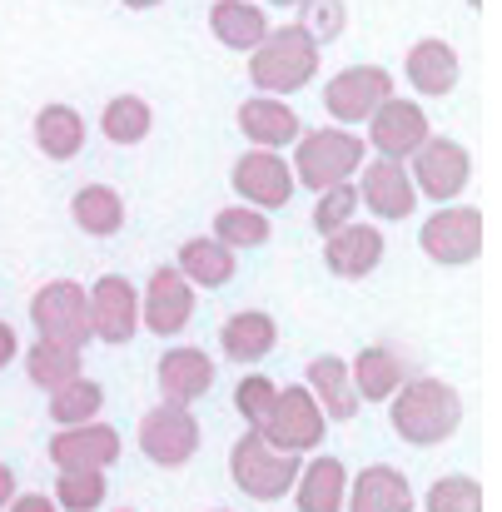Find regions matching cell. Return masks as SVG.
I'll list each match as a JSON object with an SVG mask.
<instances>
[{"label": "cell", "mask_w": 502, "mask_h": 512, "mask_svg": "<svg viewBox=\"0 0 502 512\" xmlns=\"http://www.w3.org/2000/svg\"><path fill=\"white\" fill-rule=\"evenodd\" d=\"M274 343H279V324H274L264 309H239V314H229L224 329H219V348H224V358H234V363H264V358L274 353Z\"/></svg>", "instance_id": "25"}, {"label": "cell", "mask_w": 502, "mask_h": 512, "mask_svg": "<svg viewBox=\"0 0 502 512\" xmlns=\"http://www.w3.org/2000/svg\"><path fill=\"white\" fill-rule=\"evenodd\" d=\"M15 358H20V339H15V329L0 319V368H10Z\"/></svg>", "instance_id": "40"}, {"label": "cell", "mask_w": 502, "mask_h": 512, "mask_svg": "<svg viewBox=\"0 0 502 512\" xmlns=\"http://www.w3.org/2000/svg\"><path fill=\"white\" fill-rule=\"evenodd\" d=\"M85 299H90V339L120 348L140 334V294L130 279L105 274V279H95V289Z\"/></svg>", "instance_id": "14"}, {"label": "cell", "mask_w": 502, "mask_h": 512, "mask_svg": "<svg viewBox=\"0 0 502 512\" xmlns=\"http://www.w3.org/2000/svg\"><path fill=\"white\" fill-rule=\"evenodd\" d=\"M304 388L314 393L319 413H324V418H334V423L358 418V408H363V403H358V393H353V383H348V358H338V353H319V358L309 363Z\"/></svg>", "instance_id": "23"}, {"label": "cell", "mask_w": 502, "mask_h": 512, "mask_svg": "<svg viewBox=\"0 0 502 512\" xmlns=\"http://www.w3.org/2000/svg\"><path fill=\"white\" fill-rule=\"evenodd\" d=\"M363 125H368V140L363 145H373L378 160H413L423 150V140L433 135L423 105L418 100H398V95H388Z\"/></svg>", "instance_id": "12"}, {"label": "cell", "mask_w": 502, "mask_h": 512, "mask_svg": "<svg viewBox=\"0 0 502 512\" xmlns=\"http://www.w3.org/2000/svg\"><path fill=\"white\" fill-rule=\"evenodd\" d=\"M194 319V289L189 279L174 269V264H160L140 294V329L160 334V339H179Z\"/></svg>", "instance_id": "13"}, {"label": "cell", "mask_w": 502, "mask_h": 512, "mask_svg": "<svg viewBox=\"0 0 502 512\" xmlns=\"http://www.w3.org/2000/svg\"><path fill=\"white\" fill-rule=\"evenodd\" d=\"M299 468H304V458L269 448L254 428L229 448V478H234V488H239V493H249L254 503H279V498H289V493H294Z\"/></svg>", "instance_id": "4"}, {"label": "cell", "mask_w": 502, "mask_h": 512, "mask_svg": "<svg viewBox=\"0 0 502 512\" xmlns=\"http://www.w3.org/2000/svg\"><path fill=\"white\" fill-rule=\"evenodd\" d=\"M25 373H30V383L35 388H45V393H55V388H65V383H75V378H85V353L80 348H60V343H30L25 348Z\"/></svg>", "instance_id": "31"}, {"label": "cell", "mask_w": 502, "mask_h": 512, "mask_svg": "<svg viewBox=\"0 0 502 512\" xmlns=\"http://www.w3.org/2000/svg\"><path fill=\"white\" fill-rule=\"evenodd\" d=\"M100 408H105V388L95 378H75L65 388L50 393V418L60 428H80V423H100Z\"/></svg>", "instance_id": "33"}, {"label": "cell", "mask_w": 502, "mask_h": 512, "mask_svg": "<svg viewBox=\"0 0 502 512\" xmlns=\"http://www.w3.org/2000/svg\"><path fill=\"white\" fill-rule=\"evenodd\" d=\"M314 40H319V50L343 35V25H348V15H343V0H304V20H299Z\"/></svg>", "instance_id": "38"}, {"label": "cell", "mask_w": 502, "mask_h": 512, "mask_svg": "<svg viewBox=\"0 0 502 512\" xmlns=\"http://www.w3.org/2000/svg\"><path fill=\"white\" fill-rule=\"evenodd\" d=\"M85 115L75 105H40L35 115V145L45 160H75L85 150Z\"/></svg>", "instance_id": "27"}, {"label": "cell", "mask_w": 502, "mask_h": 512, "mask_svg": "<svg viewBox=\"0 0 502 512\" xmlns=\"http://www.w3.org/2000/svg\"><path fill=\"white\" fill-rule=\"evenodd\" d=\"M50 463L60 473H105L120 458V433L110 423H80V428H60L50 438Z\"/></svg>", "instance_id": "15"}, {"label": "cell", "mask_w": 502, "mask_h": 512, "mask_svg": "<svg viewBox=\"0 0 502 512\" xmlns=\"http://www.w3.org/2000/svg\"><path fill=\"white\" fill-rule=\"evenodd\" d=\"M10 498H15V473H10V468L0 463V512L10 508Z\"/></svg>", "instance_id": "41"}, {"label": "cell", "mask_w": 502, "mask_h": 512, "mask_svg": "<svg viewBox=\"0 0 502 512\" xmlns=\"http://www.w3.org/2000/svg\"><path fill=\"white\" fill-rule=\"evenodd\" d=\"M105 498H110V478L105 473H60L50 503L60 512H100Z\"/></svg>", "instance_id": "34"}, {"label": "cell", "mask_w": 502, "mask_h": 512, "mask_svg": "<svg viewBox=\"0 0 502 512\" xmlns=\"http://www.w3.org/2000/svg\"><path fill=\"white\" fill-rule=\"evenodd\" d=\"M388 95H393V75L383 65H348L324 85V110H329V120H338V130H348V125L368 120Z\"/></svg>", "instance_id": "11"}, {"label": "cell", "mask_w": 502, "mask_h": 512, "mask_svg": "<svg viewBox=\"0 0 502 512\" xmlns=\"http://www.w3.org/2000/svg\"><path fill=\"white\" fill-rule=\"evenodd\" d=\"M418 498H413V483L388 468V463H368L358 468V478H348V498H343V512H413Z\"/></svg>", "instance_id": "18"}, {"label": "cell", "mask_w": 502, "mask_h": 512, "mask_svg": "<svg viewBox=\"0 0 502 512\" xmlns=\"http://www.w3.org/2000/svg\"><path fill=\"white\" fill-rule=\"evenodd\" d=\"M403 75H408V85H413L418 95L438 100V95H453V85H458L463 65H458V50H453L448 40L428 35V40H418V45L408 50V60H403Z\"/></svg>", "instance_id": "21"}, {"label": "cell", "mask_w": 502, "mask_h": 512, "mask_svg": "<svg viewBox=\"0 0 502 512\" xmlns=\"http://www.w3.org/2000/svg\"><path fill=\"white\" fill-rule=\"evenodd\" d=\"M403 165H408V179H413L418 199H433V204L458 199V194L468 189V179H473L468 145H458V140H448V135H428L423 150H418L413 160H403Z\"/></svg>", "instance_id": "8"}, {"label": "cell", "mask_w": 502, "mask_h": 512, "mask_svg": "<svg viewBox=\"0 0 502 512\" xmlns=\"http://www.w3.org/2000/svg\"><path fill=\"white\" fill-rule=\"evenodd\" d=\"M468 5H473V10H478V5H483V0H468Z\"/></svg>", "instance_id": "44"}, {"label": "cell", "mask_w": 502, "mask_h": 512, "mask_svg": "<svg viewBox=\"0 0 502 512\" xmlns=\"http://www.w3.org/2000/svg\"><path fill=\"white\" fill-rule=\"evenodd\" d=\"M214 512H229V508H214Z\"/></svg>", "instance_id": "46"}, {"label": "cell", "mask_w": 502, "mask_h": 512, "mask_svg": "<svg viewBox=\"0 0 502 512\" xmlns=\"http://www.w3.org/2000/svg\"><path fill=\"white\" fill-rule=\"evenodd\" d=\"M30 324L40 343H60V348H80L90 343V299L75 279H50L35 289L30 299Z\"/></svg>", "instance_id": "6"}, {"label": "cell", "mask_w": 502, "mask_h": 512, "mask_svg": "<svg viewBox=\"0 0 502 512\" xmlns=\"http://www.w3.org/2000/svg\"><path fill=\"white\" fill-rule=\"evenodd\" d=\"M214 373H219L214 358L204 348H194V343H174L169 353H160V368H155L165 403H179V408H189L194 398H204L214 388Z\"/></svg>", "instance_id": "17"}, {"label": "cell", "mask_w": 502, "mask_h": 512, "mask_svg": "<svg viewBox=\"0 0 502 512\" xmlns=\"http://www.w3.org/2000/svg\"><path fill=\"white\" fill-rule=\"evenodd\" d=\"M274 393H279V383L264 378V373L239 378V388H234V408H239V418H244L249 428H259V423L269 418V408H274Z\"/></svg>", "instance_id": "36"}, {"label": "cell", "mask_w": 502, "mask_h": 512, "mask_svg": "<svg viewBox=\"0 0 502 512\" xmlns=\"http://www.w3.org/2000/svg\"><path fill=\"white\" fill-rule=\"evenodd\" d=\"M324 428H329V418L319 413L314 393H309L304 383H289V388H279V393H274V408H269V418H264L254 433H259L269 448L304 458V453H319Z\"/></svg>", "instance_id": "5"}, {"label": "cell", "mask_w": 502, "mask_h": 512, "mask_svg": "<svg viewBox=\"0 0 502 512\" xmlns=\"http://www.w3.org/2000/svg\"><path fill=\"white\" fill-rule=\"evenodd\" d=\"M209 239H219L224 249H259V244H269L274 239V224H269V214H259V209H249V204H229V209H219L214 214V234Z\"/></svg>", "instance_id": "32"}, {"label": "cell", "mask_w": 502, "mask_h": 512, "mask_svg": "<svg viewBox=\"0 0 502 512\" xmlns=\"http://www.w3.org/2000/svg\"><path fill=\"white\" fill-rule=\"evenodd\" d=\"M274 5H304V0H274Z\"/></svg>", "instance_id": "43"}, {"label": "cell", "mask_w": 502, "mask_h": 512, "mask_svg": "<svg viewBox=\"0 0 502 512\" xmlns=\"http://www.w3.org/2000/svg\"><path fill=\"white\" fill-rule=\"evenodd\" d=\"M358 204L373 219H408L418 209V189L403 160H363L358 170Z\"/></svg>", "instance_id": "16"}, {"label": "cell", "mask_w": 502, "mask_h": 512, "mask_svg": "<svg viewBox=\"0 0 502 512\" xmlns=\"http://www.w3.org/2000/svg\"><path fill=\"white\" fill-rule=\"evenodd\" d=\"M120 5H130V10H155V5H165V0H120Z\"/></svg>", "instance_id": "42"}, {"label": "cell", "mask_w": 502, "mask_h": 512, "mask_svg": "<svg viewBox=\"0 0 502 512\" xmlns=\"http://www.w3.org/2000/svg\"><path fill=\"white\" fill-rule=\"evenodd\" d=\"M70 219H75L85 234L110 239V234L125 229V199H120V189H110V184H80V189L70 194Z\"/></svg>", "instance_id": "28"}, {"label": "cell", "mask_w": 502, "mask_h": 512, "mask_svg": "<svg viewBox=\"0 0 502 512\" xmlns=\"http://www.w3.org/2000/svg\"><path fill=\"white\" fill-rule=\"evenodd\" d=\"M388 423L413 448H438L463 428V393L443 378H408L388 398Z\"/></svg>", "instance_id": "1"}, {"label": "cell", "mask_w": 502, "mask_h": 512, "mask_svg": "<svg viewBox=\"0 0 502 512\" xmlns=\"http://www.w3.org/2000/svg\"><path fill=\"white\" fill-rule=\"evenodd\" d=\"M348 383H353L358 403H388V398L408 383V363H403L393 348L373 343V348H363V353L348 363Z\"/></svg>", "instance_id": "22"}, {"label": "cell", "mask_w": 502, "mask_h": 512, "mask_svg": "<svg viewBox=\"0 0 502 512\" xmlns=\"http://www.w3.org/2000/svg\"><path fill=\"white\" fill-rule=\"evenodd\" d=\"M418 249L443 264V269H463L483 254V214L473 204H443L423 219L418 229Z\"/></svg>", "instance_id": "7"}, {"label": "cell", "mask_w": 502, "mask_h": 512, "mask_svg": "<svg viewBox=\"0 0 502 512\" xmlns=\"http://www.w3.org/2000/svg\"><path fill=\"white\" fill-rule=\"evenodd\" d=\"M353 214H358V189H353V184H334V189H324L319 204H314V229H319V234H334L343 224H353Z\"/></svg>", "instance_id": "37"}, {"label": "cell", "mask_w": 502, "mask_h": 512, "mask_svg": "<svg viewBox=\"0 0 502 512\" xmlns=\"http://www.w3.org/2000/svg\"><path fill=\"white\" fill-rule=\"evenodd\" d=\"M5 512H60V508H55V503H50L45 493H15Z\"/></svg>", "instance_id": "39"}, {"label": "cell", "mask_w": 502, "mask_h": 512, "mask_svg": "<svg viewBox=\"0 0 502 512\" xmlns=\"http://www.w3.org/2000/svg\"><path fill=\"white\" fill-rule=\"evenodd\" d=\"M239 130L254 150H284L304 135V120L289 100H274V95H254L239 105Z\"/></svg>", "instance_id": "20"}, {"label": "cell", "mask_w": 502, "mask_h": 512, "mask_svg": "<svg viewBox=\"0 0 502 512\" xmlns=\"http://www.w3.org/2000/svg\"><path fill=\"white\" fill-rule=\"evenodd\" d=\"M140 453L155 463V468H184L194 453H199V423L189 408L179 403H160L140 418Z\"/></svg>", "instance_id": "10"}, {"label": "cell", "mask_w": 502, "mask_h": 512, "mask_svg": "<svg viewBox=\"0 0 502 512\" xmlns=\"http://www.w3.org/2000/svg\"><path fill=\"white\" fill-rule=\"evenodd\" d=\"M363 160H368L363 135L324 125V130H304V135L294 140L289 170H294V184L324 194V189H334V184H353V174L363 170Z\"/></svg>", "instance_id": "3"}, {"label": "cell", "mask_w": 502, "mask_h": 512, "mask_svg": "<svg viewBox=\"0 0 502 512\" xmlns=\"http://www.w3.org/2000/svg\"><path fill=\"white\" fill-rule=\"evenodd\" d=\"M428 512H483V483L468 478V473H448V478H433L428 498H423Z\"/></svg>", "instance_id": "35"}, {"label": "cell", "mask_w": 502, "mask_h": 512, "mask_svg": "<svg viewBox=\"0 0 502 512\" xmlns=\"http://www.w3.org/2000/svg\"><path fill=\"white\" fill-rule=\"evenodd\" d=\"M174 269L189 279V289H224L234 279V249H224L219 239H184Z\"/></svg>", "instance_id": "29"}, {"label": "cell", "mask_w": 502, "mask_h": 512, "mask_svg": "<svg viewBox=\"0 0 502 512\" xmlns=\"http://www.w3.org/2000/svg\"><path fill=\"white\" fill-rule=\"evenodd\" d=\"M229 184H234V194H239L249 209H259V214L284 209V204L294 199V189H299L289 160H284L279 150H244V155L234 160V170H229Z\"/></svg>", "instance_id": "9"}, {"label": "cell", "mask_w": 502, "mask_h": 512, "mask_svg": "<svg viewBox=\"0 0 502 512\" xmlns=\"http://www.w3.org/2000/svg\"><path fill=\"white\" fill-rule=\"evenodd\" d=\"M115 512H135V508H115Z\"/></svg>", "instance_id": "45"}, {"label": "cell", "mask_w": 502, "mask_h": 512, "mask_svg": "<svg viewBox=\"0 0 502 512\" xmlns=\"http://www.w3.org/2000/svg\"><path fill=\"white\" fill-rule=\"evenodd\" d=\"M319 75V40L294 20V25H279L269 30L254 50H249V80L259 95H299L309 80Z\"/></svg>", "instance_id": "2"}, {"label": "cell", "mask_w": 502, "mask_h": 512, "mask_svg": "<svg viewBox=\"0 0 502 512\" xmlns=\"http://www.w3.org/2000/svg\"><path fill=\"white\" fill-rule=\"evenodd\" d=\"M150 130H155V110H150V100H140V95H115V100L100 110V135H105L110 145H120V150L145 145Z\"/></svg>", "instance_id": "30"}, {"label": "cell", "mask_w": 502, "mask_h": 512, "mask_svg": "<svg viewBox=\"0 0 502 512\" xmlns=\"http://www.w3.org/2000/svg\"><path fill=\"white\" fill-rule=\"evenodd\" d=\"M324 264L338 279H368L383 264V229L378 224H343L334 234H324Z\"/></svg>", "instance_id": "19"}, {"label": "cell", "mask_w": 502, "mask_h": 512, "mask_svg": "<svg viewBox=\"0 0 502 512\" xmlns=\"http://www.w3.org/2000/svg\"><path fill=\"white\" fill-rule=\"evenodd\" d=\"M209 30L224 50H254L264 35H269V15L259 0H214L209 5Z\"/></svg>", "instance_id": "26"}, {"label": "cell", "mask_w": 502, "mask_h": 512, "mask_svg": "<svg viewBox=\"0 0 502 512\" xmlns=\"http://www.w3.org/2000/svg\"><path fill=\"white\" fill-rule=\"evenodd\" d=\"M343 498H348V468L329 453H314L294 478L299 512H343Z\"/></svg>", "instance_id": "24"}]
</instances>
